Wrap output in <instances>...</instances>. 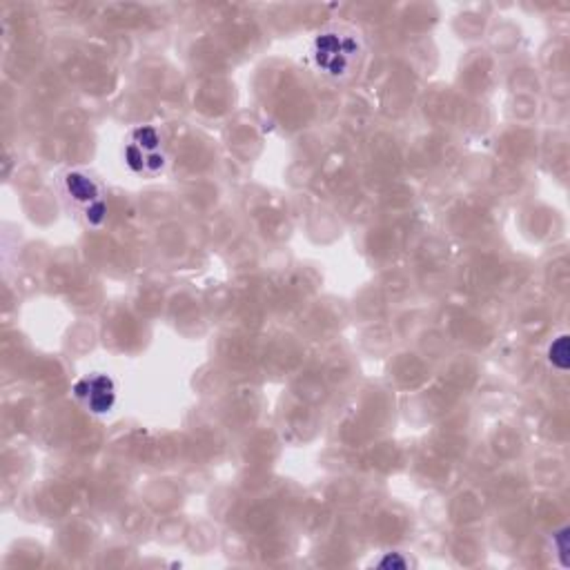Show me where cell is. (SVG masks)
I'll return each mask as SVG.
<instances>
[{
    "label": "cell",
    "instance_id": "cell-1",
    "mask_svg": "<svg viewBox=\"0 0 570 570\" xmlns=\"http://www.w3.org/2000/svg\"><path fill=\"white\" fill-rule=\"evenodd\" d=\"M367 54L363 34L345 23L327 25L315 34L307 49V61L321 78L332 83L352 81Z\"/></svg>",
    "mask_w": 570,
    "mask_h": 570
},
{
    "label": "cell",
    "instance_id": "cell-2",
    "mask_svg": "<svg viewBox=\"0 0 570 570\" xmlns=\"http://www.w3.org/2000/svg\"><path fill=\"white\" fill-rule=\"evenodd\" d=\"M116 383L109 375L94 372L81 377L73 383V397H76L91 414H107L116 406Z\"/></svg>",
    "mask_w": 570,
    "mask_h": 570
},
{
    "label": "cell",
    "instance_id": "cell-3",
    "mask_svg": "<svg viewBox=\"0 0 570 570\" xmlns=\"http://www.w3.org/2000/svg\"><path fill=\"white\" fill-rule=\"evenodd\" d=\"M63 192L73 205L83 208V212L103 203V188L96 183V178H91L81 170H71L63 176Z\"/></svg>",
    "mask_w": 570,
    "mask_h": 570
},
{
    "label": "cell",
    "instance_id": "cell-4",
    "mask_svg": "<svg viewBox=\"0 0 570 570\" xmlns=\"http://www.w3.org/2000/svg\"><path fill=\"white\" fill-rule=\"evenodd\" d=\"M130 143H134L136 147L145 154H154V152H161V134L154 125H141L132 132L130 136Z\"/></svg>",
    "mask_w": 570,
    "mask_h": 570
},
{
    "label": "cell",
    "instance_id": "cell-5",
    "mask_svg": "<svg viewBox=\"0 0 570 570\" xmlns=\"http://www.w3.org/2000/svg\"><path fill=\"white\" fill-rule=\"evenodd\" d=\"M548 361L557 370L566 372L570 365V350H568V335H559L548 347Z\"/></svg>",
    "mask_w": 570,
    "mask_h": 570
},
{
    "label": "cell",
    "instance_id": "cell-6",
    "mask_svg": "<svg viewBox=\"0 0 570 570\" xmlns=\"http://www.w3.org/2000/svg\"><path fill=\"white\" fill-rule=\"evenodd\" d=\"M372 566H377V568H414L417 561L408 553L392 550V553H381V557L372 559Z\"/></svg>",
    "mask_w": 570,
    "mask_h": 570
},
{
    "label": "cell",
    "instance_id": "cell-7",
    "mask_svg": "<svg viewBox=\"0 0 570 570\" xmlns=\"http://www.w3.org/2000/svg\"><path fill=\"white\" fill-rule=\"evenodd\" d=\"M123 156H125V165L130 168V172H134V174H143L145 172V158H147V154L141 150V147H136L134 143H127Z\"/></svg>",
    "mask_w": 570,
    "mask_h": 570
},
{
    "label": "cell",
    "instance_id": "cell-8",
    "mask_svg": "<svg viewBox=\"0 0 570 570\" xmlns=\"http://www.w3.org/2000/svg\"><path fill=\"white\" fill-rule=\"evenodd\" d=\"M553 546L557 550V557L561 561V566H570L568 553H570V537H568V528L564 526L561 530H557L553 535Z\"/></svg>",
    "mask_w": 570,
    "mask_h": 570
},
{
    "label": "cell",
    "instance_id": "cell-9",
    "mask_svg": "<svg viewBox=\"0 0 570 570\" xmlns=\"http://www.w3.org/2000/svg\"><path fill=\"white\" fill-rule=\"evenodd\" d=\"M165 163H168V158H165L163 152L147 154V158H145V172L147 174H158L165 168Z\"/></svg>",
    "mask_w": 570,
    "mask_h": 570
}]
</instances>
